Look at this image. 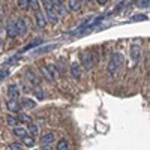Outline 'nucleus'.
<instances>
[{"mask_svg": "<svg viewBox=\"0 0 150 150\" xmlns=\"http://www.w3.org/2000/svg\"><path fill=\"white\" fill-rule=\"evenodd\" d=\"M26 80H27V84H29L30 87H33V89L41 84V78L38 77V75H36L32 69H27V71H26Z\"/></svg>", "mask_w": 150, "mask_h": 150, "instance_id": "4", "label": "nucleus"}, {"mask_svg": "<svg viewBox=\"0 0 150 150\" xmlns=\"http://www.w3.org/2000/svg\"><path fill=\"white\" fill-rule=\"evenodd\" d=\"M53 141H54V135L51 132L41 137V144H53Z\"/></svg>", "mask_w": 150, "mask_h": 150, "instance_id": "18", "label": "nucleus"}, {"mask_svg": "<svg viewBox=\"0 0 150 150\" xmlns=\"http://www.w3.org/2000/svg\"><path fill=\"white\" fill-rule=\"evenodd\" d=\"M6 33L9 38H17L20 36L18 33V26H17V20H8L6 23Z\"/></svg>", "mask_w": 150, "mask_h": 150, "instance_id": "5", "label": "nucleus"}, {"mask_svg": "<svg viewBox=\"0 0 150 150\" xmlns=\"http://www.w3.org/2000/svg\"><path fill=\"white\" fill-rule=\"evenodd\" d=\"M86 2H87V3H90V2H92V0H86Z\"/></svg>", "mask_w": 150, "mask_h": 150, "instance_id": "36", "label": "nucleus"}, {"mask_svg": "<svg viewBox=\"0 0 150 150\" xmlns=\"http://www.w3.org/2000/svg\"><path fill=\"white\" fill-rule=\"evenodd\" d=\"M23 143L26 144L27 147H33L35 146V138H33V135H26V137H23Z\"/></svg>", "mask_w": 150, "mask_h": 150, "instance_id": "22", "label": "nucleus"}, {"mask_svg": "<svg viewBox=\"0 0 150 150\" xmlns=\"http://www.w3.org/2000/svg\"><path fill=\"white\" fill-rule=\"evenodd\" d=\"M8 75H9V71L6 69V68H2V71H0V80H5L6 77H8Z\"/></svg>", "mask_w": 150, "mask_h": 150, "instance_id": "31", "label": "nucleus"}, {"mask_svg": "<svg viewBox=\"0 0 150 150\" xmlns=\"http://www.w3.org/2000/svg\"><path fill=\"white\" fill-rule=\"evenodd\" d=\"M56 48V45H47V47H41V48H36L35 51H33V54H45V53H48V51H51V50H54Z\"/></svg>", "mask_w": 150, "mask_h": 150, "instance_id": "17", "label": "nucleus"}, {"mask_svg": "<svg viewBox=\"0 0 150 150\" xmlns=\"http://www.w3.org/2000/svg\"><path fill=\"white\" fill-rule=\"evenodd\" d=\"M51 2H53V5H54V8L59 12L60 17H65L68 14V6L65 3V0H51Z\"/></svg>", "mask_w": 150, "mask_h": 150, "instance_id": "8", "label": "nucleus"}, {"mask_svg": "<svg viewBox=\"0 0 150 150\" xmlns=\"http://www.w3.org/2000/svg\"><path fill=\"white\" fill-rule=\"evenodd\" d=\"M140 60H141V47L138 44H134L131 47V62L132 65H138Z\"/></svg>", "mask_w": 150, "mask_h": 150, "instance_id": "6", "label": "nucleus"}, {"mask_svg": "<svg viewBox=\"0 0 150 150\" xmlns=\"http://www.w3.org/2000/svg\"><path fill=\"white\" fill-rule=\"evenodd\" d=\"M29 2H30V9H33L35 12H36V11H41L39 0H29Z\"/></svg>", "mask_w": 150, "mask_h": 150, "instance_id": "28", "label": "nucleus"}, {"mask_svg": "<svg viewBox=\"0 0 150 150\" xmlns=\"http://www.w3.org/2000/svg\"><path fill=\"white\" fill-rule=\"evenodd\" d=\"M123 66V54L122 53H114L111 56L110 62H108V74L111 77H116V75L120 72Z\"/></svg>", "mask_w": 150, "mask_h": 150, "instance_id": "1", "label": "nucleus"}, {"mask_svg": "<svg viewBox=\"0 0 150 150\" xmlns=\"http://www.w3.org/2000/svg\"><path fill=\"white\" fill-rule=\"evenodd\" d=\"M18 119H20V123H23V125H29V123H32V117H30L29 114H20Z\"/></svg>", "mask_w": 150, "mask_h": 150, "instance_id": "25", "label": "nucleus"}, {"mask_svg": "<svg viewBox=\"0 0 150 150\" xmlns=\"http://www.w3.org/2000/svg\"><path fill=\"white\" fill-rule=\"evenodd\" d=\"M6 123L9 125V126L15 128V126H18V125H20V119H18V116L15 117V116L9 114V116H6Z\"/></svg>", "mask_w": 150, "mask_h": 150, "instance_id": "16", "label": "nucleus"}, {"mask_svg": "<svg viewBox=\"0 0 150 150\" xmlns=\"http://www.w3.org/2000/svg\"><path fill=\"white\" fill-rule=\"evenodd\" d=\"M17 5H18V8L23 9V11L30 9V2H29V0H17Z\"/></svg>", "mask_w": 150, "mask_h": 150, "instance_id": "23", "label": "nucleus"}, {"mask_svg": "<svg viewBox=\"0 0 150 150\" xmlns=\"http://www.w3.org/2000/svg\"><path fill=\"white\" fill-rule=\"evenodd\" d=\"M38 44H42V41L41 39H36V41H33L32 44H29L27 47H24V48H21V53H26V51H29V50H32L33 47H36Z\"/></svg>", "mask_w": 150, "mask_h": 150, "instance_id": "26", "label": "nucleus"}, {"mask_svg": "<svg viewBox=\"0 0 150 150\" xmlns=\"http://www.w3.org/2000/svg\"><path fill=\"white\" fill-rule=\"evenodd\" d=\"M47 69H48V72L51 74V77L54 78V81L59 78V75H60V69L56 66V65H47Z\"/></svg>", "mask_w": 150, "mask_h": 150, "instance_id": "14", "label": "nucleus"}, {"mask_svg": "<svg viewBox=\"0 0 150 150\" xmlns=\"http://www.w3.org/2000/svg\"><path fill=\"white\" fill-rule=\"evenodd\" d=\"M17 26H18L20 36H24L27 33V29L30 27V20L29 18H20V20H17Z\"/></svg>", "mask_w": 150, "mask_h": 150, "instance_id": "7", "label": "nucleus"}, {"mask_svg": "<svg viewBox=\"0 0 150 150\" xmlns=\"http://www.w3.org/2000/svg\"><path fill=\"white\" fill-rule=\"evenodd\" d=\"M24 143H18V141H15V143H11L9 144V150H24Z\"/></svg>", "mask_w": 150, "mask_h": 150, "instance_id": "24", "label": "nucleus"}, {"mask_svg": "<svg viewBox=\"0 0 150 150\" xmlns=\"http://www.w3.org/2000/svg\"><path fill=\"white\" fill-rule=\"evenodd\" d=\"M6 93H8V98H9V99H18V98H20V89H18V86H17V84L8 86Z\"/></svg>", "mask_w": 150, "mask_h": 150, "instance_id": "11", "label": "nucleus"}, {"mask_svg": "<svg viewBox=\"0 0 150 150\" xmlns=\"http://www.w3.org/2000/svg\"><path fill=\"white\" fill-rule=\"evenodd\" d=\"M57 150H69V141L66 138H62L59 143H57Z\"/></svg>", "mask_w": 150, "mask_h": 150, "instance_id": "20", "label": "nucleus"}, {"mask_svg": "<svg viewBox=\"0 0 150 150\" xmlns=\"http://www.w3.org/2000/svg\"><path fill=\"white\" fill-rule=\"evenodd\" d=\"M68 9L71 12H80L81 11V0H68Z\"/></svg>", "mask_w": 150, "mask_h": 150, "instance_id": "12", "label": "nucleus"}, {"mask_svg": "<svg viewBox=\"0 0 150 150\" xmlns=\"http://www.w3.org/2000/svg\"><path fill=\"white\" fill-rule=\"evenodd\" d=\"M27 129H29L30 135H33V137H35V135H39V131H41V129H39V126H38L36 123H33V122L27 125Z\"/></svg>", "mask_w": 150, "mask_h": 150, "instance_id": "19", "label": "nucleus"}, {"mask_svg": "<svg viewBox=\"0 0 150 150\" xmlns=\"http://www.w3.org/2000/svg\"><path fill=\"white\" fill-rule=\"evenodd\" d=\"M44 8H45V15H47L48 21L51 23V24L59 23L60 15H59V12L56 11V8H54V5H53L51 0H44Z\"/></svg>", "mask_w": 150, "mask_h": 150, "instance_id": "2", "label": "nucleus"}, {"mask_svg": "<svg viewBox=\"0 0 150 150\" xmlns=\"http://www.w3.org/2000/svg\"><path fill=\"white\" fill-rule=\"evenodd\" d=\"M21 105H23V108H26V110H32V108H35V101L26 98V99L21 101Z\"/></svg>", "mask_w": 150, "mask_h": 150, "instance_id": "21", "label": "nucleus"}, {"mask_svg": "<svg viewBox=\"0 0 150 150\" xmlns=\"http://www.w3.org/2000/svg\"><path fill=\"white\" fill-rule=\"evenodd\" d=\"M96 2H98L99 5H107V2H108V0H96Z\"/></svg>", "mask_w": 150, "mask_h": 150, "instance_id": "35", "label": "nucleus"}, {"mask_svg": "<svg viewBox=\"0 0 150 150\" xmlns=\"http://www.w3.org/2000/svg\"><path fill=\"white\" fill-rule=\"evenodd\" d=\"M69 71H71V75H72L75 80H80L81 78V69H80V65L78 63H72L69 66Z\"/></svg>", "mask_w": 150, "mask_h": 150, "instance_id": "13", "label": "nucleus"}, {"mask_svg": "<svg viewBox=\"0 0 150 150\" xmlns=\"http://www.w3.org/2000/svg\"><path fill=\"white\" fill-rule=\"evenodd\" d=\"M35 20H36V26L39 27V29H44V27L47 26V21H48V18H47V15H45V12H42V11H36Z\"/></svg>", "mask_w": 150, "mask_h": 150, "instance_id": "9", "label": "nucleus"}, {"mask_svg": "<svg viewBox=\"0 0 150 150\" xmlns=\"http://www.w3.org/2000/svg\"><path fill=\"white\" fill-rule=\"evenodd\" d=\"M6 108L11 112H20L23 105H21V102H18V99H9V101L6 102Z\"/></svg>", "mask_w": 150, "mask_h": 150, "instance_id": "10", "label": "nucleus"}, {"mask_svg": "<svg viewBox=\"0 0 150 150\" xmlns=\"http://www.w3.org/2000/svg\"><path fill=\"white\" fill-rule=\"evenodd\" d=\"M80 60H81L83 68L89 71V69H92V68H93V65L96 63L98 57H95L90 51H83V53L80 54Z\"/></svg>", "mask_w": 150, "mask_h": 150, "instance_id": "3", "label": "nucleus"}, {"mask_svg": "<svg viewBox=\"0 0 150 150\" xmlns=\"http://www.w3.org/2000/svg\"><path fill=\"white\" fill-rule=\"evenodd\" d=\"M131 20H132V21H146V20H147V15H144V14H138V15H134Z\"/></svg>", "mask_w": 150, "mask_h": 150, "instance_id": "30", "label": "nucleus"}, {"mask_svg": "<svg viewBox=\"0 0 150 150\" xmlns=\"http://www.w3.org/2000/svg\"><path fill=\"white\" fill-rule=\"evenodd\" d=\"M39 150H53V144H42Z\"/></svg>", "mask_w": 150, "mask_h": 150, "instance_id": "33", "label": "nucleus"}, {"mask_svg": "<svg viewBox=\"0 0 150 150\" xmlns=\"http://www.w3.org/2000/svg\"><path fill=\"white\" fill-rule=\"evenodd\" d=\"M15 63H18V56H12V57L8 59V62H6V65H15Z\"/></svg>", "mask_w": 150, "mask_h": 150, "instance_id": "32", "label": "nucleus"}, {"mask_svg": "<svg viewBox=\"0 0 150 150\" xmlns=\"http://www.w3.org/2000/svg\"><path fill=\"white\" fill-rule=\"evenodd\" d=\"M33 93H35V96H36L38 99H44V98H45L44 90H41L39 87H35V89H33Z\"/></svg>", "mask_w": 150, "mask_h": 150, "instance_id": "29", "label": "nucleus"}, {"mask_svg": "<svg viewBox=\"0 0 150 150\" xmlns=\"http://www.w3.org/2000/svg\"><path fill=\"white\" fill-rule=\"evenodd\" d=\"M12 132H14L17 137H20V138H23V137H26L27 135V132H29V129H26V128H23V126H15L14 129H12Z\"/></svg>", "mask_w": 150, "mask_h": 150, "instance_id": "15", "label": "nucleus"}, {"mask_svg": "<svg viewBox=\"0 0 150 150\" xmlns=\"http://www.w3.org/2000/svg\"><path fill=\"white\" fill-rule=\"evenodd\" d=\"M150 5V0H141L140 2V6H149Z\"/></svg>", "mask_w": 150, "mask_h": 150, "instance_id": "34", "label": "nucleus"}, {"mask_svg": "<svg viewBox=\"0 0 150 150\" xmlns=\"http://www.w3.org/2000/svg\"><path fill=\"white\" fill-rule=\"evenodd\" d=\"M41 74H42V75H44V77L47 78V81H50V83H53V81H54V78L51 77V74H50V72H48V69H47V66L41 69Z\"/></svg>", "mask_w": 150, "mask_h": 150, "instance_id": "27", "label": "nucleus"}]
</instances>
